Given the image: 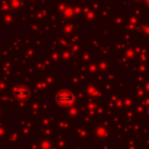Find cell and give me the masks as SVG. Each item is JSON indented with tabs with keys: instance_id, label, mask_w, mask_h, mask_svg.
<instances>
[{
	"instance_id": "1",
	"label": "cell",
	"mask_w": 149,
	"mask_h": 149,
	"mask_svg": "<svg viewBox=\"0 0 149 149\" xmlns=\"http://www.w3.org/2000/svg\"><path fill=\"white\" fill-rule=\"evenodd\" d=\"M73 99H74L73 94H72L71 92H69V91H62V92H59V93L57 94V97H56V100L58 101V104H59V105H63V106H69V105H71V104L73 102Z\"/></svg>"
},
{
	"instance_id": "2",
	"label": "cell",
	"mask_w": 149,
	"mask_h": 149,
	"mask_svg": "<svg viewBox=\"0 0 149 149\" xmlns=\"http://www.w3.org/2000/svg\"><path fill=\"white\" fill-rule=\"evenodd\" d=\"M15 94H16V97L20 98V99H26V98L29 95V90H28L27 87L22 86V87H20L19 90H16Z\"/></svg>"
}]
</instances>
